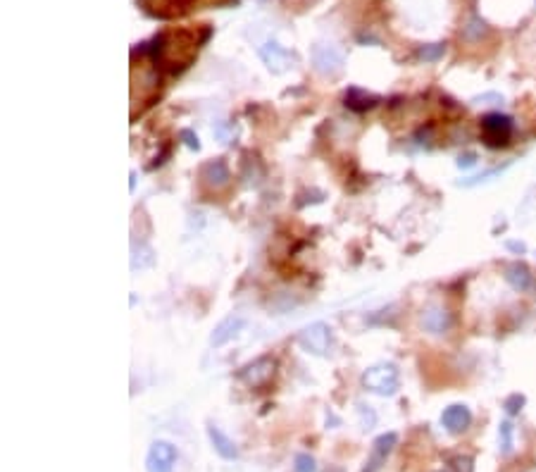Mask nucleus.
I'll return each instance as SVG.
<instances>
[{"mask_svg": "<svg viewBox=\"0 0 536 472\" xmlns=\"http://www.w3.org/2000/svg\"><path fill=\"white\" fill-rule=\"evenodd\" d=\"M441 425L446 427V432H450V434H462V432L472 425V410L462 403L448 405V408L441 412Z\"/></svg>", "mask_w": 536, "mask_h": 472, "instance_id": "nucleus-8", "label": "nucleus"}, {"mask_svg": "<svg viewBox=\"0 0 536 472\" xmlns=\"http://www.w3.org/2000/svg\"><path fill=\"white\" fill-rule=\"evenodd\" d=\"M298 344L303 346V351L312 353V356H324L329 351L331 344V330L324 322H312L298 334Z\"/></svg>", "mask_w": 536, "mask_h": 472, "instance_id": "nucleus-4", "label": "nucleus"}, {"mask_svg": "<svg viewBox=\"0 0 536 472\" xmlns=\"http://www.w3.org/2000/svg\"><path fill=\"white\" fill-rule=\"evenodd\" d=\"M260 57H263V62L270 67V72H274V74H282V72L291 69L293 64H296V55H291V52L282 48L277 41L265 43L263 48H260Z\"/></svg>", "mask_w": 536, "mask_h": 472, "instance_id": "nucleus-7", "label": "nucleus"}, {"mask_svg": "<svg viewBox=\"0 0 536 472\" xmlns=\"http://www.w3.org/2000/svg\"><path fill=\"white\" fill-rule=\"evenodd\" d=\"M181 141H184L186 146L191 148V150H200V141H198V136H195L191 129H184V131H181Z\"/></svg>", "mask_w": 536, "mask_h": 472, "instance_id": "nucleus-23", "label": "nucleus"}, {"mask_svg": "<svg viewBox=\"0 0 536 472\" xmlns=\"http://www.w3.org/2000/svg\"><path fill=\"white\" fill-rule=\"evenodd\" d=\"M207 437H210L215 451H217V454L224 458V461H236V458H239L236 444H234L232 439H229L219 427H215V425H207Z\"/></svg>", "mask_w": 536, "mask_h": 472, "instance_id": "nucleus-12", "label": "nucleus"}, {"mask_svg": "<svg viewBox=\"0 0 536 472\" xmlns=\"http://www.w3.org/2000/svg\"><path fill=\"white\" fill-rule=\"evenodd\" d=\"M506 246H508V248H510V251H513V253H525V251H527V246L522 244V241H508Z\"/></svg>", "mask_w": 536, "mask_h": 472, "instance_id": "nucleus-25", "label": "nucleus"}, {"mask_svg": "<svg viewBox=\"0 0 536 472\" xmlns=\"http://www.w3.org/2000/svg\"><path fill=\"white\" fill-rule=\"evenodd\" d=\"M525 403H527V398L522 396V393H510L506 401H503V410H506L508 415H518V412L525 408Z\"/></svg>", "mask_w": 536, "mask_h": 472, "instance_id": "nucleus-20", "label": "nucleus"}, {"mask_svg": "<svg viewBox=\"0 0 536 472\" xmlns=\"http://www.w3.org/2000/svg\"><path fill=\"white\" fill-rule=\"evenodd\" d=\"M481 34H486V24L481 22L479 17H472L469 19V24L462 29V36L469 38V41H477V38H481Z\"/></svg>", "mask_w": 536, "mask_h": 472, "instance_id": "nucleus-19", "label": "nucleus"}, {"mask_svg": "<svg viewBox=\"0 0 536 472\" xmlns=\"http://www.w3.org/2000/svg\"><path fill=\"white\" fill-rule=\"evenodd\" d=\"M312 60H315V69L324 77H336L343 69V52L334 45H315Z\"/></svg>", "mask_w": 536, "mask_h": 472, "instance_id": "nucleus-6", "label": "nucleus"}, {"mask_svg": "<svg viewBox=\"0 0 536 472\" xmlns=\"http://www.w3.org/2000/svg\"><path fill=\"white\" fill-rule=\"evenodd\" d=\"M293 470L296 472H317V463L310 454H298L293 458Z\"/></svg>", "mask_w": 536, "mask_h": 472, "instance_id": "nucleus-21", "label": "nucleus"}, {"mask_svg": "<svg viewBox=\"0 0 536 472\" xmlns=\"http://www.w3.org/2000/svg\"><path fill=\"white\" fill-rule=\"evenodd\" d=\"M274 367H277V360L270 356H263V358L253 360L251 365H246L244 370L239 372V379L241 382H246L248 386H253V389H258V386H265L272 379Z\"/></svg>", "mask_w": 536, "mask_h": 472, "instance_id": "nucleus-5", "label": "nucleus"}, {"mask_svg": "<svg viewBox=\"0 0 536 472\" xmlns=\"http://www.w3.org/2000/svg\"><path fill=\"white\" fill-rule=\"evenodd\" d=\"M443 52H446V45L443 43H429V45H422V48L417 50V55H420V60L424 62H436L443 57Z\"/></svg>", "mask_w": 536, "mask_h": 472, "instance_id": "nucleus-18", "label": "nucleus"}, {"mask_svg": "<svg viewBox=\"0 0 536 472\" xmlns=\"http://www.w3.org/2000/svg\"><path fill=\"white\" fill-rule=\"evenodd\" d=\"M450 465H453V472H474V461L469 456H455Z\"/></svg>", "mask_w": 536, "mask_h": 472, "instance_id": "nucleus-22", "label": "nucleus"}, {"mask_svg": "<svg viewBox=\"0 0 536 472\" xmlns=\"http://www.w3.org/2000/svg\"><path fill=\"white\" fill-rule=\"evenodd\" d=\"M398 444V434L396 432H387V434L377 437L375 444H372V456L367 465H365L363 472H377L379 468H382V463L387 461V456L394 451V446Z\"/></svg>", "mask_w": 536, "mask_h": 472, "instance_id": "nucleus-9", "label": "nucleus"}, {"mask_svg": "<svg viewBox=\"0 0 536 472\" xmlns=\"http://www.w3.org/2000/svg\"><path fill=\"white\" fill-rule=\"evenodd\" d=\"M200 176L205 179L207 186H224V184L232 179V174H229V167L222 160L205 162V165H203V169H200Z\"/></svg>", "mask_w": 536, "mask_h": 472, "instance_id": "nucleus-14", "label": "nucleus"}, {"mask_svg": "<svg viewBox=\"0 0 536 472\" xmlns=\"http://www.w3.org/2000/svg\"><path fill=\"white\" fill-rule=\"evenodd\" d=\"M375 103H377V98L375 96H367L360 89H350L348 94H346V105H348L350 110H355V113H363V110L372 108Z\"/></svg>", "mask_w": 536, "mask_h": 472, "instance_id": "nucleus-15", "label": "nucleus"}, {"mask_svg": "<svg viewBox=\"0 0 536 472\" xmlns=\"http://www.w3.org/2000/svg\"><path fill=\"white\" fill-rule=\"evenodd\" d=\"M508 169V165L506 167H496V169H489V172H484V174H477V176H469V179H462V181H457V186H465V189H472V186H479V184H486L491 176H501L503 172Z\"/></svg>", "mask_w": 536, "mask_h": 472, "instance_id": "nucleus-17", "label": "nucleus"}, {"mask_svg": "<svg viewBox=\"0 0 536 472\" xmlns=\"http://www.w3.org/2000/svg\"><path fill=\"white\" fill-rule=\"evenodd\" d=\"M176 446L169 444V442H158L150 444L148 449V456H146V472H174V465H176Z\"/></svg>", "mask_w": 536, "mask_h": 472, "instance_id": "nucleus-3", "label": "nucleus"}, {"mask_svg": "<svg viewBox=\"0 0 536 472\" xmlns=\"http://www.w3.org/2000/svg\"><path fill=\"white\" fill-rule=\"evenodd\" d=\"M363 386L372 393H379V396H391V393H396L398 391L396 365L382 363V365H375V367H370V370H365Z\"/></svg>", "mask_w": 536, "mask_h": 472, "instance_id": "nucleus-2", "label": "nucleus"}, {"mask_svg": "<svg viewBox=\"0 0 536 472\" xmlns=\"http://www.w3.org/2000/svg\"><path fill=\"white\" fill-rule=\"evenodd\" d=\"M498 442H501V454L503 456H510L515 449V427L510 420H503L501 427H498Z\"/></svg>", "mask_w": 536, "mask_h": 472, "instance_id": "nucleus-16", "label": "nucleus"}, {"mask_svg": "<svg viewBox=\"0 0 536 472\" xmlns=\"http://www.w3.org/2000/svg\"><path fill=\"white\" fill-rule=\"evenodd\" d=\"M244 325H246V320L241 318V315H229V318L222 320V322L215 327V332L210 334V346H215V349L224 346L227 341H232L241 330H244Z\"/></svg>", "mask_w": 536, "mask_h": 472, "instance_id": "nucleus-10", "label": "nucleus"}, {"mask_svg": "<svg viewBox=\"0 0 536 472\" xmlns=\"http://www.w3.org/2000/svg\"><path fill=\"white\" fill-rule=\"evenodd\" d=\"M422 327L431 334H443L450 327V315L443 308H429L422 315Z\"/></svg>", "mask_w": 536, "mask_h": 472, "instance_id": "nucleus-13", "label": "nucleus"}, {"mask_svg": "<svg viewBox=\"0 0 536 472\" xmlns=\"http://www.w3.org/2000/svg\"><path fill=\"white\" fill-rule=\"evenodd\" d=\"M506 281L515 288V291H529L534 284V277L525 262L518 260V262H510V265L506 267Z\"/></svg>", "mask_w": 536, "mask_h": 472, "instance_id": "nucleus-11", "label": "nucleus"}, {"mask_svg": "<svg viewBox=\"0 0 536 472\" xmlns=\"http://www.w3.org/2000/svg\"><path fill=\"white\" fill-rule=\"evenodd\" d=\"M477 165V153H462L457 157V167L460 169H469Z\"/></svg>", "mask_w": 536, "mask_h": 472, "instance_id": "nucleus-24", "label": "nucleus"}, {"mask_svg": "<svg viewBox=\"0 0 536 472\" xmlns=\"http://www.w3.org/2000/svg\"><path fill=\"white\" fill-rule=\"evenodd\" d=\"M513 129L515 124L508 115L489 113L481 120V139L489 148H506L513 139Z\"/></svg>", "mask_w": 536, "mask_h": 472, "instance_id": "nucleus-1", "label": "nucleus"}]
</instances>
